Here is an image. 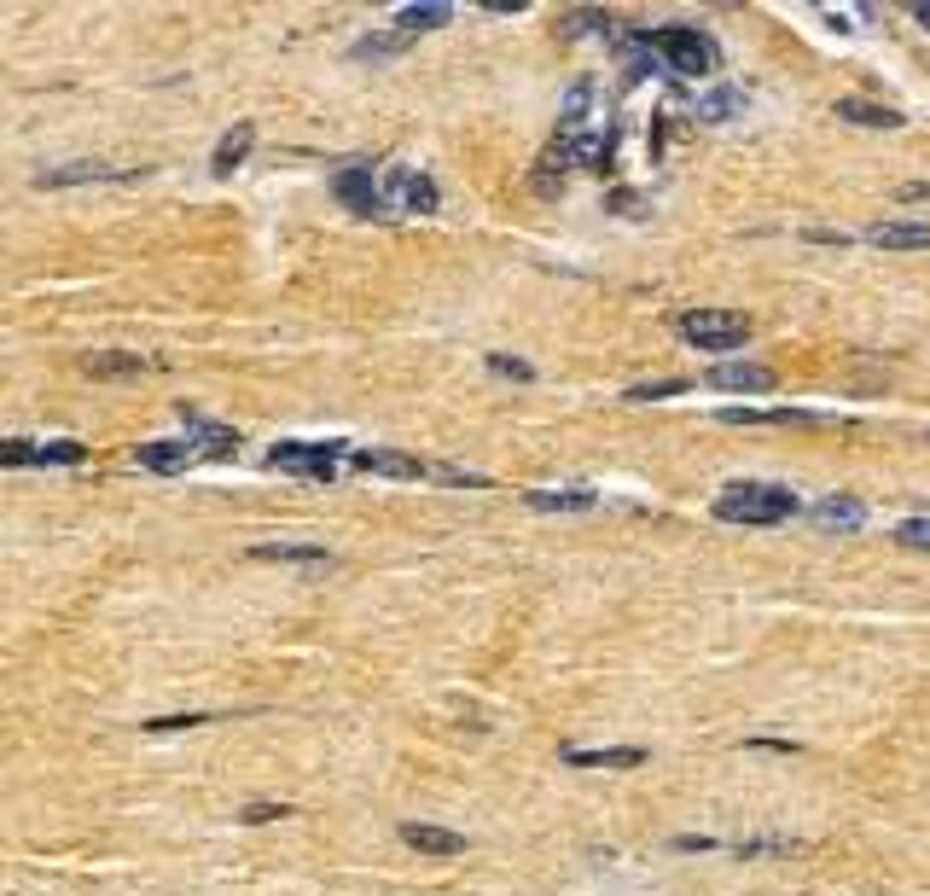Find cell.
Listing matches in <instances>:
<instances>
[{
  "label": "cell",
  "instance_id": "6da1fadb",
  "mask_svg": "<svg viewBox=\"0 0 930 896\" xmlns=\"http://www.w3.org/2000/svg\"><path fill=\"white\" fill-rule=\"evenodd\" d=\"M640 36L663 59L669 76H715V65H721V47L698 23H663V30H640Z\"/></svg>",
  "mask_w": 930,
  "mask_h": 896
},
{
  "label": "cell",
  "instance_id": "7a4b0ae2",
  "mask_svg": "<svg viewBox=\"0 0 930 896\" xmlns=\"http://www.w3.org/2000/svg\"><path fill=\"white\" fill-rule=\"evenodd\" d=\"M803 506L785 483H728L715 501V519H728V524H780L791 519V512Z\"/></svg>",
  "mask_w": 930,
  "mask_h": 896
},
{
  "label": "cell",
  "instance_id": "3957f363",
  "mask_svg": "<svg viewBox=\"0 0 930 896\" xmlns=\"http://www.w3.org/2000/svg\"><path fill=\"white\" fill-rule=\"evenodd\" d=\"M675 332L686 344H698V349H744L751 344V321L744 315H728V309H686V315H675Z\"/></svg>",
  "mask_w": 930,
  "mask_h": 896
},
{
  "label": "cell",
  "instance_id": "277c9868",
  "mask_svg": "<svg viewBox=\"0 0 930 896\" xmlns=\"http://www.w3.org/2000/svg\"><path fill=\"white\" fill-rule=\"evenodd\" d=\"M338 460H349L344 443H274V449H268V466H274V472L315 477V483H326L332 472H338Z\"/></svg>",
  "mask_w": 930,
  "mask_h": 896
},
{
  "label": "cell",
  "instance_id": "5b68a950",
  "mask_svg": "<svg viewBox=\"0 0 930 896\" xmlns=\"http://www.w3.org/2000/svg\"><path fill=\"white\" fill-rule=\"evenodd\" d=\"M436 204H443V193H436V181H431L425 169H390V175H384V210L436 216Z\"/></svg>",
  "mask_w": 930,
  "mask_h": 896
},
{
  "label": "cell",
  "instance_id": "8992f818",
  "mask_svg": "<svg viewBox=\"0 0 930 896\" xmlns=\"http://www.w3.org/2000/svg\"><path fill=\"white\" fill-rule=\"evenodd\" d=\"M332 193H338V204H349L355 216H384V193H378V181H373V169L367 164H349V169H338L332 175Z\"/></svg>",
  "mask_w": 930,
  "mask_h": 896
},
{
  "label": "cell",
  "instance_id": "52a82bcc",
  "mask_svg": "<svg viewBox=\"0 0 930 896\" xmlns=\"http://www.w3.org/2000/svg\"><path fill=\"white\" fill-rule=\"evenodd\" d=\"M710 391H773V367L762 362H715L704 373Z\"/></svg>",
  "mask_w": 930,
  "mask_h": 896
},
{
  "label": "cell",
  "instance_id": "ba28073f",
  "mask_svg": "<svg viewBox=\"0 0 930 896\" xmlns=\"http://www.w3.org/2000/svg\"><path fill=\"white\" fill-rule=\"evenodd\" d=\"M93 181H135V169H106V164H65V169H41L36 187L53 193V187H93Z\"/></svg>",
  "mask_w": 930,
  "mask_h": 896
},
{
  "label": "cell",
  "instance_id": "9c48e42d",
  "mask_svg": "<svg viewBox=\"0 0 930 896\" xmlns=\"http://www.w3.org/2000/svg\"><path fill=\"white\" fill-rule=\"evenodd\" d=\"M809 519H814L820 530H861V524H867V501H861V495H820V501L809 506Z\"/></svg>",
  "mask_w": 930,
  "mask_h": 896
},
{
  "label": "cell",
  "instance_id": "30bf717a",
  "mask_svg": "<svg viewBox=\"0 0 930 896\" xmlns=\"http://www.w3.org/2000/svg\"><path fill=\"white\" fill-rule=\"evenodd\" d=\"M180 420H187V449H198V454H233V449H239V431H233V425L198 420L192 407H180Z\"/></svg>",
  "mask_w": 930,
  "mask_h": 896
},
{
  "label": "cell",
  "instance_id": "8fae6325",
  "mask_svg": "<svg viewBox=\"0 0 930 896\" xmlns=\"http://www.w3.org/2000/svg\"><path fill=\"white\" fill-rule=\"evenodd\" d=\"M564 762L571 768H640L645 746H564Z\"/></svg>",
  "mask_w": 930,
  "mask_h": 896
},
{
  "label": "cell",
  "instance_id": "7c38bea8",
  "mask_svg": "<svg viewBox=\"0 0 930 896\" xmlns=\"http://www.w3.org/2000/svg\"><path fill=\"white\" fill-rule=\"evenodd\" d=\"M349 466L378 472V477H425L419 460H407V454H396V449H349Z\"/></svg>",
  "mask_w": 930,
  "mask_h": 896
},
{
  "label": "cell",
  "instance_id": "4fadbf2b",
  "mask_svg": "<svg viewBox=\"0 0 930 896\" xmlns=\"http://www.w3.org/2000/svg\"><path fill=\"white\" fill-rule=\"evenodd\" d=\"M82 373H88V378H146V373H158V362H151V355H122V349H111V355H88Z\"/></svg>",
  "mask_w": 930,
  "mask_h": 896
},
{
  "label": "cell",
  "instance_id": "5bb4252c",
  "mask_svg": "<svg viewBox=\"0 0 930 896\" xmlns=\"http://www.w3.org/2000/svg\"><path fill=\"white\" fill-rule=\"evenodd\" d=\"M402 844H413V850H425V856H459L465 850L459 833L431 827V821H402Z\"/></svg>",
  "mask_w": 930,
  "mask_h": 896
},
{
  "label": "cell",
  "instance_id": "9a60e30c",
  "mask_svg": "<svg viewBox=\"0 0 930 896\" xmlns=\"http://www.w3.org/2000/svg\"><path fill=\"white\" fill-rule=\"evenodd\" d=\"M867 239L884 245V250H924L930 221H878V227H867Z\"/></svg>",
  "mask_w": 930,
  "mask_h": 896
},
{
  "label": "cell",
  "instance_id": "2e32d148",
  "mask_svg": "<svg viewBox=\"0 0 930 896\" xmlns=\"http://www.w3.org/2000/svg\"><path fill=\"white\" fill-rule=\"evenodd\" d=\"M715 420L721 425H809L814 414H803V407H721Z\"/></svg>",
  "mask_w": 930,
  "mask_h": 896
},
{
  "label": "cell",
  "instance_id": "e0dca14e",
  "mask_svg": "<svg viewBox=\"0 0 930 896\" xmlns=\"http://www.w3.org/2000/svg\"><path fill=\"white\" fill-rule=\"evenodd\" d=\"M250 559H263V565H326V548H308V542H263L250 548Z\"/></svg>",
  "mask_w": 930,
  "mask_h": 896
},
{
  "label": "cell",
  "instance_id": "ac0fdd59",
  "mask_svg": "<svg viewBox=\"0 0 930 896\" xmlns=\"http://www.w3.org/2000/svg\"><path fill=\"white\" fill-rule=\"evenodd\" d=\"M250 146H256V128L250 122H233L227 135H221V146H216V158H210V169L216 175H233L245 158H250Z\"/></svg>",
  "mask_w": 930,
  "mask_h": 896
},
{
  "label": "cell",
  "instance_id": "d6986e66",
  "mask_svg": "<svg viewBox=\"0 0 930 896\" xmlns=\"http://www.w3.org/2000/svg\"><path fill=\"white\" fill-rule=\"evenodd\" d=\"M448 18H454V7H443V0H419V7H402L396 12V30L402 36H425V30H443Z\"/></svg>",
  "mask_w": 930,
  "mask_h": 896
},
{
  "label": "cell",
  "instance_id": "ffe728a7",
  "mask_svg": "<svg viewBox=\"0 0 930 896\" xmlns=\"http://www.w3.org/2000/svg\"><path fill=\"white\" fill-rule=\"evenodd\" d=\"M407 47H413V36H402L396 23H390V30H378V36H360V41L349 47V59L373 65V59H396V53H407Z\"/></svg>",
  "mask_w": 930,
  "mask_h": 896
},
{
  "label": "cell",
  "instance_id": "44dd1931",
  "mask_svg": "<svg viewBox=\"0 0 930 896\" xmlns=\"http://www.w3.org/2000/svg\"><path fill=\"white\" fill-rule=\"evenodd\" d=\"M524 501L535 512H593V506H600V495H593V490H530Z\"/></svg>",
  "mask_w": 930,
  "mask_h": 896
},
{
  "label": "cell",
  "instance_id": "7402d4cb",
  "mask_svg": "<svg viewBox=\"0 0 930 896\" xmlns=\"http://www.w3.org/2000/svg\"><path fill=\"white\" fill-rule=\"evenodd\" d=\"M838 117L855 122V128H901V111L872 106V99H838Z\"/></svg>",
  "mask_w": 930,
  "mask_h": 896
},
{
  "label": "cell",
  "instance_id": "603a6c76",
  "mask_svg": "<svg viewBox=\"0 0 930 896\" xmlns=\"http://www.w3.org/2000/svg\"><path fill=\"white\" fill-rule=\"evenodd\" d=\"M135 460H140L146 472H180V466L192 460V449H187V443H140Z\"/></svg>",
  "mask_w": 930,
  "mask_h": 896
},
{
  "label": "cell",
  "instance_id": "cb8c5ba5",
  "mask_svg": "<svg viewBox=\"0 0 930 896\" xmlns=\"http://www.w3.org/2000/svg\"><path fill=\"white\" fill-rule=\"evenodd\" d=\"M733 111H744V93L739 88H715V93L698 99V117H704V122H721V117H733Z\"/></svg>",
  "mask_w": 930,
  "mask_h": 896
},
{
  "label": "cell",
  "instance_id": "d4e9b609",
  "mask_svg": "<svg viewBox=\"0 0 930 896\" xmlns=\"http://www.w3.org/2000/svg\"><path fill=\"white\" fill-rule=\"evenodd\" d=\"M681 391H686V378H645V384H629L623 402H669V396H681Z\"/></svg>",
  "mask_w": 930,
  "mask_h": 896
},
{
  "label": "cell",
  "instance_id": "484cf974",
  "mask_svg": "<svg viewBox=\"0 0 930 896\" xmlns=\"http://www.w3.org/2000/svg\"><path fill=\"white\" fill-rule=\"evenodd\" d=\"M896 542H901V548H924V553H930V519H901V524H896Z\"/></svg>",
  "mask_w": 930,
  "mask_h": 896
},
{
  "label": "cell",
  "instance_id": "4316f807",
  "mask_svg": "<svg viewBox=\"0 0 930 896\" xmlns=\"http://www.w3.org/2000/svg\"><path fill=\"white\" fill-rule=\"evenodd\" d=\"M488 373L518 378V384H530V378H535V367H530V362H518V355H488Z\"/></svg>",
  "mask_w": 930,
  "mask_h": 896
},
{
  "label": "cell",
  "instance_id": "83f0119b",
  "mask_svg": "<svg viewBox=\"0 0 930 896\" xmlns=\"http://www.w3.org/2000/svg\"><path fill=\"white\" fill-rule=\"evenodd\" d=\"M204 716H158V722H146V733H180V728H198Z\"/></svg>",
  "mask_w": 930,
  "mask_h": 896
},
{
  "label": "cell",
  "instance_id": "f1b7e54d",
  "mask_svg": "<svg viewBox=\"0 0 930 896\" xmlns=\"http://www.w3.org/2000/svg\"><path fill=\"white\" fill-rule=\"evenodd\" d=\"M593 23H605V12H571L564 18V36H587Z\"/></svg>",
  "mask_w": 930,
  "mask_h": 896
},
{
  "label": "cell",
  "instance_id": "f546056e",
  "mask_svg": "<svg viewBox=\"0 0 930 896\" xmlns=\"http://www.w3.org/2000/svg\"><path fill=\"white\" fill-rule=\"evenodd\" d=\"M279 815H286V804H250V809L239 815V821H250V827H256V821H279Z\"/></svg>",
  "mask_w": 930,
  "mask_h": 896
},
{
  "label": "cell",
  "instance_id": "4dcf8cb0",
  "mask_svg": "<svg viewBox=\"0 0 930 896\" xmlns=\"http://www.w3.org/2000/svg\"><path fill=\"white\" fill-rule=\"evenodd\" d=\"M896 198H901V204H930V181H901Z\"/></svg>",
  "mask_w": 930,
  "mask_h": 896
},
{
  "label": "cell",
  "instance_id": "1f68e13d",
  "mask_svg": "<svg viewBox=\"0 0 930 896\" xmlns=\"http://www.w3.org/2000/svg\"><path fill=\"white\" fill-rule=\"evenodd\" d=\"M913 18H919V23H930V7H913Z\"/></svg>",
  "mask_w": 930,
  "mask_h": 896
}]
</instances>
